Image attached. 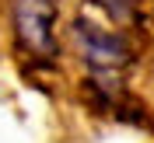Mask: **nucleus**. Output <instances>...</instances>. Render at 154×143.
<instances>
[{
  "mask_svg": "<svg viewBox=\"0 0 154 143\" xmlns=\"http://www.w3.org/2000/svg\"><path fill=\"white\" fill-rule=\"evenodd\" d=\"M56 0H14L11 4V25L14 35L32 56H46L53 59L60 52V38H56Z\"/></svg>",
  "mask_w": 154,
  "mask_h": 143,
  "instance_id": "1",
  "label": "nucleus"
}]
</instances>
